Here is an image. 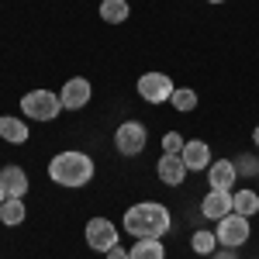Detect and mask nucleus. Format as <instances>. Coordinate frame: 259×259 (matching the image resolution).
Returning a JSON list of instances; mask_svg holds the SVG:
<instances>
[{"mask_svg": "<svg viewBox=\"0 0 259 259\" xmlns=\"http://www.w3.org/2000/svg\"><path fill=\"white\" fill-rule=\"evenodd\" d=\"M232 211H235V214H242V218L259 214V194H256V190H249V187L235 190V194H232Z\"/></svg>", "mask_w": 259, "mask_h": 259, "instance_id": "nucleus-15", "label": "nucleus"}, {"mask_svg": "<svg viewBox=\"0 0 259 259\" xmlns=\"http://www.w3.org/2000/svg\"><path fill=\"white\" fill-rule=\"evenodd\" d=\"M128 259H166V245L159 239H139L128 249Z\"/></svg>", "mask_w": 259, "mask_h": 259, "instance_id": "nucleus-17", "label": "nucleus"}, {"mask_svg": "<svg viewBox=\"0 0 259 259\" xmlns=\"http://www.w3.org/2000/svg\"><path fill=\"white\" fill-rule=\"evenodd\" d=\"M28 135H31V132H28V124H24L21 118H11V114L0 118V139H4V142H11V145H24Z\"/></svg>", "mask_w": 259, "mask_h": 259, "instance_id": "nucleus-14", "label": "nucleus"}, {"mask_svg": "<svg viewBox=\"0 0 259 259\" xmlns=\"http://www.w3.org/2000/svg\"><path fill=\"white\" fill-rule=\"evenodd\" d=\"M121 228L132 235V239H162L169 228H173V214L169 207L159 200H139L124 211Z\"/></svg>", "mask_w": 259, "mask_h": 259, "instance_id": "nucleus-1", "label": "nucleus"}, {"mask_svg": "<svg viewBox=\"0 0 259 259\" xmlns=\"http://www.w3.org/2000/svg\"><path fill=\"white\" fill-rule=\"evenodd\" d=\"M183 145H187V139H183L180 132H166V135H162V152H169V156H180Z\"/></svg>", "mask_w": 259, "mask_h": 259, "instance_id": "nucleus-22", "label": "nucleus"}, {"mask_svg": "<svg viewBox=\"0 0 259 259\" xmlns=\"http://www.w3.org/2000/svg\"><path fill=\"white\" fill-rule=\"evenodd\" d=\"M24 218H28V207H24L21 197H7L4 204H0V221H4L7 228H18Z\"/></svg>", "mask_w": 259, "mask_h": 259, "instance_id": "nucleus-16", "label": "nucleus"}, {"mask_svg": "<svg viewBox=\"0 0 259 259\" xmlns=\"http://www.w3.org/2000/svg\"><path fill=\"white\" fill-rule=\"evenodd\" d=\"M90 97H94V83L87 80V76H69L59 90L62 111H83L90 104Z\"/></svg>", "mask_w": 259, "mask_h": 259, "instance_id": "nucleus-8", "label": "nucleus"}, {"mask_svg": "<svg viewBox=\"0 0 259 259\" xmlns=\"http://www.w3.org/2000/svg\"><path fill=\"white\" fill-rule=\"evenodd\" d=\"M207 4H225V0H207Z\"/></svg>", "mask_w": 259, "mask_h": 259, "instance_id": "nucleus-27", "label": "nucleus"}, {"mask_svg": "<svg viewBox=\"0 0 259 259\" xmlns=\"http://www.w3.org/2000/svg\"><path fill=\"white\" fill-rule=\"evenodd\" d=\"M207 259H239V252H235V249H225V245H218V249H214Z\"/></svg>", "mask_w": 259, "mask_h": 259, "instance_id": "nucleus-23", "label": "nucleus"}, {"mask_svg": "<svg viewBox=\"0 0 259 259\" xmlns=\"http://www.w3.org/2000/svg\"><path fill=\"white\" fill-rule=\"evenodd\" d=\"M180 156H183V162H187L190 173H207V166L214 162V159H211V145H207L204 139H190L187 145H183Z\"/></svg>", "mask_w": 259, "mask_h": 259, "instance_id": "nucleus-10", "label": "nucleus"}, {"mask_svg": "<svg viewBox=\"0 0 259 259\" xmlns=\"http://www.w3.org/2000/svg\"><path fill=\"white\" fill-rule=\"evenodd\" d=\"M235 169L239 177H259V156H249V152L235 156Z\"/></svg>", "mask_w": 259, "mask_h": 259, "instance_id": "nucleus-21", "label": "nucleus"}, {"mask_svg": "<svg viewBox=\"0 0 259 259\" xmlns=\"http://www.w3.org/2000/svg\"><path fill=\"white\" fill-rule=\"evenodd\" d=\"M83 239L94 252H111L118 245V225L111 218H90L83 228Z\"/></svg>", "mask_w": 259, "mask_h": 259, "instance_id": "nucleus-7", "label": "nucleus"}, {"mask_svg": "<svg viewBox=\"0 0 259 259\" xmlns=\"http://www.w3.org/2000/svg\"><path fill=\"white\" fill-rule=\"evenodd\" d=\"M190 249H194L197 256H211V252L218 249V235H214V232H194Z\"/></svg>", "mask_w": 259, "mask_h": 259, "instance_id": "nucleus-20", "label": "nucleus"}, {"mask_svg": "<svg viewBox=\"0 0 259 259\" xmlns=\"http://www.w3.org/2000/svg\"><path fill=\"white\" fill-rule=\"evenodd\" d=\"M145 145H149V128L142 121H121L118 128H114V149H118L121 156H128V159L142 156Z\"/></svg>", "mask_w": 259, "mask_h": 259, "instance_id": "nucleus-4", "label": "nucleus"}, {"mask_svg": "<svg viewBox=\"0 0 259 259\" xmlns=\"http://www.w3.org/2000/svg\"><path fill=\"white\" fill-rule=\"evenodd\" d=\"M214 235H218V245H225V249H242L249 242V235H252V225H249V218H242V214L232 211V214H225L218 221Z\"/></svg>", "mask_w": 259, "mask_h": 259, "instance_id": "nucleus-6", "label": "nucleus"}, {"mask_svg": "<svg viewBox=\"0 0 259 259\" xmlns=\"http://www.w3.org/2000/svg\"><path fill=\"white\" fill-rule=\"evenodd\" d=\"M235 180H239L235 159H214L207 166V187H211V190H232Z\"/></svg>", "mask_w": 259, "mask_h": 259, "instance_id": "nucleus-11", "label": "nucleus"}, {"mask_svg": "<svg viewBox=\"0 0 259 259\" xmlns=\"http://www.w3.org/2000/svg\"><path fill=\"white\" fill-rule=\"evenodd\" d=\"M4 200H7V194H4V187H0V204H4Z\"/></svg>", "mask_w": 259, "mask_h": 259, "instance_id": "nucleus-26", "label": "nucleus"}, {"mask_svg": "<svg viewBox=\"0 0 259 259\" xmlns=\"http://www.w3.org/2000/svg\"><path fill=\"white\" fill-rule=\"evenodd\" d=\"M128 14H132L128 0H100V21H107V24H124Z\"/></svg>", "mask_w": 259, "mask_h": 259, "instance_id": "nucleus-18", "label": "nucleus"}, {"mask_svg": "<svg viewBox=\"0 0 259 259\" xmlns=\"http://www.w3.org/2000/svg\"><path fill=\"white\" fill-rule=\"evenodd\" d=\"M21 114L28 121L49 124V121H56L62 114V100H59V94H52V90H28V94L21 97Z\"/></svg>", "mask_w": 259, "mask_h": 259, "instance_id": "nucleus-3", "label": "nucleus"}, {"mask_svg": "<svg viewBox=\"0 0 259 259\" xmlns=\"http://www.w3.org/2000/svg\"><path fill=\"white\" fill-rule=\"evenodd\" d=\"M200 214L207 221H221L225 214H232V190H207L200 200Z\"/></svg>", "mask_w": 259, "mask_h": 259, "instance_id": "nucleus-12", "label": "nucleus"}, {"mask_svg": "<svg viewBox=\"0 0 259 259\" xmlns=\"http://www.w3.org/2000/svg\"><path fill=\"white\" fill-rule=\"evenodd\" d=\"M169 104L177 107L180 114H190V111L197 107V90H190V87H177L173 97H169Z\"/></svg>", "mask_w": 259, "mask_h": 259, "instance_id": "nucleus-19", "label": "nucleus"}, {"mask_svg": "<svg viewBox=\"0 0 259 259\" xmlns=\"http://www.w3.org/2000/svg\"><path fill=\"white\" fill-rule=\"evenodd\" d=\"M252 142H256V145H259V124H256V132H252Z\"/></svg>", "mask_w": 259, "mask_h": 259, "instance_id": "nucleus-25", "label": "nucleus"}, {"mask_svg": "<svg viewBox=\"0 0 259 259\" xmlns=\"http://www.w3.org/2000/svg\"><path fill=\"white\" fill-rule=\"evenodd\" d=\"M187 162L183 156H169V152H162L159 162H156V177L166 183V187H183V180H187Z\"/></svg>", "mask_w": 259, "mask_h": 259, "instance_id": "nucleus-9", "label": "nucleus"}, {"mask_svg": "<svg viewBox=\"0 0 259 259\" xmlns=\"http://www.w3.org/2000/svg\"><path fill=\"white\" fill-rule=\"evenodd\" d=\"M104 259H128V249H121V242H118L111 252H104Z\"/></svg>", "mask_w": 259, "mask_h": 259, "instance_id": "nucleus-24", "label": "nucleus"}, {"mask_svg": "<svg viewBox=\"0 0 259 259\" xmlns=\"http://www.w3.org/2000/svg\"><path fill=\"white\" fill-rule=\"evenodd\" d=\"M0 187H4L7 197L24 200V194H28V173H24L21 166H4V169H0Z\"/></svg>", "mask_w": 259, "mask_h": 259, "instance_id": "nucleus-13", "label": "nucleus"}, {"mask_svg": "<svg viewBox=\"0 0 259 259\" xmlns=\"http://www.w3.org/2000/svg\"><path fill=\"white\" fill-rule=\"evenodd\" d=\"M97 177V166L87 152H76V149H66V152H56L49 159V180L56 187H66V190H80L87 183H94Z\"/></svg>", "mask_w": 259, "mask_h": 259, "instance_id": "nucleus-2", "label": "nucleus"}, {"mask_svg": "<svg viewBox=\"0 0 259 259\" xmlns=\"http://www.w3.org/2000/svg\"><path fill=\"white\" fill-rule=\"evenodd\" d=\"M135 90H139V97L145 104H169L177 83H173V76H166V73H142Z\"/></svg>", "mask_w": 259, "mask_h": 259, "instance_id": "nucleus-5", "label": "nucleus"}]
</instances>
